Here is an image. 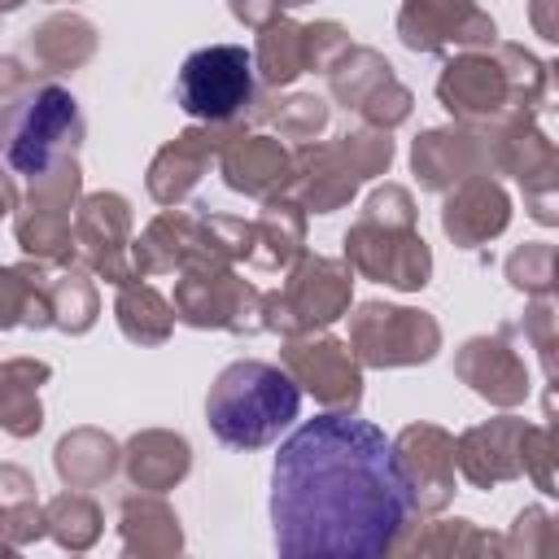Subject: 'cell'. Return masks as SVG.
Returning <instances> with one entry per match:
<instances>
[{"instance_id": "4", "label": "cell", "mask_w": 559, "mask_h": 559, "mask_svg": "<svg viewBox=\"0 0 559 559\" xmlns=\"http://www.w3.org/2000/svg\"><path fill=\"white\" fill-rule=\"evenodd\" d=\"M253 96V52L245 44H205L183 57L175 74V100L183 114L223 122Z\"/></svg>"}, {"instance_id": "1", "label": "cell", "mask_w": 559, "mask_h": 559, "mask_svg": "<svg viewBox=\"0 0 559 559\" xmlns=\"http://www.w3.org/2000/svg\"><path fill=\"white\" fill-rule=\"evenodd\" d=\"M411 515L397 441L358 415L297 424L271 467V533L288 559H376Z\"/></svg>"}, {"instance_id": "2", "label": "cell", "mask_w": 559, "mask_h": 559, "mask_svg": "<svg viewBox=\"0 0 559 559\" xmlns=\"http://www.w3.org/2000/svg\"><path fill=\"white\" fill-rule=\"evenodd\" d=\"M301 411V389L275 362L240 358L218 371L205 397L210 432L231 450H258L275 441Z\"/></svg>"}, {"instance_id": "3", "label": "cell", "mask_w": 559, "mask_h": 559, "mask_svg": "<svg viewBox=\"0 0 559 559\" xmlns=\"http://www.w3.org/2000/svg\"><path fill=\"white\" fill-rule=\"evenodd\" d=\"M74 135L79 100L57 83L26 87L0 109V153L17 175H44Z\"/></svg>"}]
</instances>
